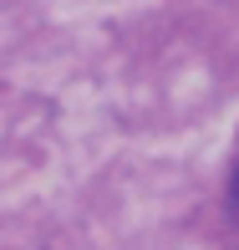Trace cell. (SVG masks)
<instances>
[{"label":"cell","mask_w":239,"mask_h":250,"mask_svg":"<svg viewBox=\"0 0 239 250\" xmlns=\"http://www.w3.org/2000/svg\"><path fill=\"white\" fill-rule=\"evenodd\" d=\"M229 209L239 214V164H234V174H229Z\"/></svg>","instance_id":"obj_1"}]
</instances>
